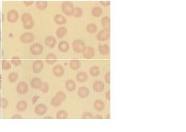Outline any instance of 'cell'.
<instances>
[{"label":"cell","instance_id":"obj_1","mask_svg":"<svg viewBox=\"0 0 186 132\" xmlns=\"http://www.w3.org/2000/svg\"><path fill=\"white\" fill-rule=\"evenodd\" d=\"M21 20L23 22V27L26 29H31L33 26V20L32 17L28 13H25L22 15Z\"/></svg>","mask_w":186,"mask_h":132},{"label":"cell","instance_id":"obj_2","mask_svg":"<svg viewBox=\"0 0 186 132\" xmlns=\"http://www.w3.org/2000/svg\"><path fill=\"white\" fill-rule=\"evenodd\" d=\"M73 10H74V7H73V4L70 2H65L62 4V10L65 14L68 16H71L72 15Z\"/></svg>","mask_w":186,"mask_h":132},{"label":"cell","instance_id":"obj_3","mask_svg":"<svg viewBox=\"0 0 186 132\" xmlns=\"http://www.w3.org/2000/svg\"><path fill=\"white\" fill-rule=\"evenodd\" d=\"M85 47V43L84 42L82 41V40H76V41H73V51H75L76 53H82L83 49Z\"/></svg>","mask_w":186,"mask_h":132},{"label":"cell","instance_id":"obj_4","mask_svg":"<svg viewBox=\"0 0 186 132\" xmlns=\"http://www.w3.org/2000/svg\"><path fill=\"white\" fill-rule=\"evenodd\" d=\"M35 36L32 33L27 32L23 33L21 36V41L24 43H29L34 41Z\"/></svg>","mask_w":186,"mask_h":132},{"label":"cell","instance_id":"obj_5","mask_svg":"<svg viewBox=\"0 0 186 132\" xmlns=\"http://www.w3.org/2000/svg\"><path fill=\"white\" fill-rule=\"evenodd\" d=\"M82 53L85 59H92L95 56V50L92 47H84Z\"/></svg>","mask_w":186,"mask_h":132},{"label":"cell","instance_id":"obj_6","mask_svg":"<svg viewBox=\"0 0 186 132\" xmlns=\"http://www.w3.org/2000/svg\"><path fill=\"white\" fill-rule=\"evenodd\" d=\"M30 51L33 55H39L43 51V46L39 43H34L31 46Z\"/></svg>","mask_w":186,"mask_h":132},{"label":"cell","instance_id":"obj_7","mask_svg":"<svg viewBox=\"0 0 186 132\" xmlns=\"http://www.w3.org/2000/svg\"><path fill=\"white\" fill-rule=\"evenodd\" d=\"M98 39L100 41H105L109 39L110 37V30L104 29L101 31H100L98 34Z\"/></svg>","mask_w":186,"mask_h":132},{"label":"cell","instance_id":"obj_8","mask_svg":"<svg viewBox=\"0 0 186 132\" xmlns=\"http://www.w3.org/2000/svg\"><path fill=\"white\" fill-rule=\"evenodd\" d=\"M28 88V84H27L25 82H21L17 85V91L18 93L21 95H23L27 93Z\"/></svg>","mask_w":186,"mask_h":132},{"label":"cell","instance_id":"obj_9","mask_svg":"<svg viewBox=\"0 0 186 132\" xmlns=\"http://www.w3.org/2000/svg\"><path fill=\"white\" fill-rule=\"evenodd\" d=\"M18 19V14L15 10H10L8 13V20L10 22H15Z\"/></svg>","mask_w":186,"mask_h":132},{"label":"cell","instance_id":"obj_10","mask_svg":"<svg viewBox=\"0 0 186 132\" xmlns=\"http://www.w3.org/2000/svg\"><path fill=\"white\" fill-rule=\"evenodd\" d=\"M47 111H48L47 106L44 104H42V103L39 104L35 108V113L39 116L44 115V114L47 112Z\"/></svg>","mask_w":186,"mask_h":132},{"label":"cell","instance_id":"obj_11","mask_svg":"<svg viewBox=\"0 0 186 132\" xmlns=\"http://www.w3.org/2000/svg\"><path fill=\"white\" fill-rule=\"evenodd\" d=\"M43 67H44L43 62L40 61V60H37V61L33 62V70L35 73H39L40 71L42 70Z\"/></svg>","mask_w":186,"mask_h":132},{"label":"cell","instance_id":"obj_12","mask_svg":"<svg viewBox=\"0 0 186 132\" xmlns=\"http://www.w3.org/2000/svg\"><path fill=\"white\" fill-rule=\"evenodd\" d=\"M53 74L56 77H60L64 75V69L63 67L60 65H57L54 67L53 69Z\"/></svg>","mask_w":186,"mask_h":132},{"label":"cell","instance_id":"obj_13","mask_svg":"<svg viewBox=\"0 0 186 132\" xmlns=\"http://www.w3.org/2000/svg\"><path fill=\"white\" fill-rule=\"evenodd\" d=\"M42 83V82L41 81V80L37 77L33 78V79H32V80L31 81V85L33 88L34 89H39L40 88V86H41Z\"/></svg>","mask_w":186,"mask_h":132},{"label":"cell","instance_id":"obj_14","mask_svg":"<svg viewBox=\"0 0 186 132\" xmlns=\"http://www.w3.org/2000/svg\"><path fill=\"white\" fill-rule=\"evenodd\" d=\"M57 61V57L54 53H49L46 57V61L48 64H53Z\"/></svg>","mask_w":186,"mask_h":132},{"label":"cell","instance_id":"obj_15","mask_svg":"<svg viewBox=\"0 0 186 132\" xmlns=\"http://www.w3.org/2000/svg\"><path fill=\"white\" fill-rule=\"evenodd\" d=\"M54 20L58 25H63L66 22V19L62 15H57L54 17Z\"/></svg>","mask_w":186,"mask_h":132},{"label":"cell","instance_id":"obj_16","mask_svg":"<svg viewBox=\"0 0 186 132\" xmlns=\"http://www.w3.org/2000/svg\"><path fill=\"white\" fill-rule=\"evenodd\" d=\"M59 50L63 53H66L68 51L69 49V45L66 41H61L59 44Z\"/></svg>","mask_w":186,"mask_h":132},{"label":"cell","instance_id":"obj_17","mask_svg":"<svg viewBox=\"0 0 186 132\" xmlns=\"http://www.w3.org/2000/svg\"><path fill=\"white\" fill-rule=\"evenodd\" d=\"M45 43L47 46L50 47V48H53L55 46L56 40L53 36H48L45 39Z\"/></svg>","mask_w":186,"mask_h":132},{"label":"cell","instance_id":"obj_18","mask_svg":"<svg viewBox=\"0 0 186 132\" xmlns=\"http://www.w3.org/2000/svg\"><path fill=\"white\" fill-rule=\"evenodd\" d=\"M89 89H87V88H85V87H82V88H79V95L80 98H87V96L89 95Z\"/></svg>","mask_w":186,"mask_h":132},{"label":"cell","instance_id":"obj_19","mask_svg":"<svg viewBox=\"0 0 186 132\" xmlns=\"http://www.w3.org/2000/svg\"><path fill=\"white\" fill-rule=\"evenodd\" d=\"M67 33V29L65 28V27H60V28H58L57 30V32H56V35L58 38L60 39H62L63 38L65 35H66Z\"/></svg>","mask_w":186,"mask_h":132},{"label":"cell","instance_id":"obj_20","mask_svg":"<svg viewBox=\"0 0 186 132\" xmlns=\"http://www.w3.org/2000/svg\"><path fill=\"white\" fill-rule=\"evenodd\" d=\"M87 78H88V76H87V73L83 72V71L78 73L77 75V81H79L80 82H84L85 81H87Z\"/></svg>","mask_w":186,"mask_h":132},{"label":"cell","instance_id":"obj_21","mask_svg":"<svg viewBox=\"0 0 186 132\" xmlns=\"http://www.w3.org/2000/svg\"><path fill=\"white\" fill-rule=\"evenodd\" d=\"M93 88L96 92H101L104 89V84L102 82L97 81L95 82V84H94Z\"/></svg>","mask_w":186,"mask_h":132},{"label":"cell","instance_id":"obj_22","mask_svg":"<svg viewBox=\"0 0 186 132\" xmlns=\"http://www.w3.org/2000/svg\"><path fill=\"white\" fill-rule=\"evenodd\" d=\"M99 51L102 55H107L109 53V46L107 44L100 45Z\"/></svg>","mask_w":186,"mask_h":132},{"label":"cell","instance_id":"obj_23","mask_svg":"<svg viewBox=\"0 0 186 132\" xmlns=\"http://www.w3.org/2000/svg\"><path fill=\"white\" fill-rule=\"evenodd\" d=\"M102 25L103 26L104 29H106V30H110V24H111V20H110L109 17H104L102 19Z\"/></svg>","mask_w":186,"mask_h":132},{"label":"cell","instance_id":"obj_24","mask_svg":"<svg viewBox=\"0 0 186 132\" xmlns=\"http://www.w3.org/2000/svg\"><path fill=\"white\" fill-rule=\"evenodd\" d=\"M66 89H68V91H73L76 88L75 82L71 80H68L66 83Z\"/></svg>","mask_w":186,"mask_h":132},{"label":"cell","instance_id":"obj_25","mask_svg":"<svg viewBox=\"0 0 186 132\" xmlns=\"http://www.w3.org/2000/svg\"><path fill=\"white\" fill-rule=\"evenodd\" d=\"M104 103L102 100H97L95 102V108L98 111H102L104 109Z\"/></svg>","mask_w":186,"mask_h":132},{"label":"cell","instance_id":"obj_26","mask_svg":"<svg viewBox=\"0 0 186 132\" xmlns=\"http://www.w3.org/2000/svg\"><path fill=\"white\" fill-rule=\"evenodd\" d=\"M27 108V102L26 101H20L17 104V109L19 111H24Z\"/></svg>","mask_w":186,"mask_h":132},{"label":"cell","instance_id":"obj_27","mask_svg":"<svg viewBox=\"0 0 186 132\" xmlns=\"http://www.w3.org/2000/svg\"><path fill=\"white\" fill-rule=\"evenodd\" d=\"M81 63L79 60H72L70 63V66L71 68L73 69V70H77L80 67Z\"/></svg>","mask_w":186,"mask_h":132},{"label":"cell","instance_id":"obj_28","mask_svg":"<svg viewBox=\"0 0 186 132\" xmlns=\"http://www.w3.org/2000/svg\"><path fill=\"white\" fill-rule=\"evenodd\" d=\"M103 10L100 7H94L92 10V14H93V16L95 17H100V15H102Z\"/></svg>","mask_w":186,"mask_h":132},{"label":"cell","instance_id":"obj_29","mask_svg":"<svg viewBox=\"0 0 186 132\" xmlns=\"http://www.w3.org/2000/svg\"><path fill=\"white\" fill-rule=\"evenodd\" d=\"M37 6L39 10H43L48 7V2L45 1H38L37 2Z\"/></svg>","mask_w":186,"mask_h":132},{"label":"cell","instance_id":"obj_30","mask_svg":"<svg viewBox=\"0 0 186 132\" xmlns=\"http://www.w3.org/2000/svg\"><path fill=\"white\" fill-rule=\"evenodd\" d=\"M82 10L79 7H76L74 8V10H73V15L75 17H77V18H79L82 15Z\"/></svg>","mask_w":186,"mask_h":132},{"label":"cell","instance_id":"obj_31","mask_svg":"<svg viewBox=\"0 0 186 132\" xmlns=\"http://www.w3.org/2000/svg\"><path fill=\"white\" fill-rule=\"evenodd\" d=\"M87 30L88 31L89 33H95L96 31H97V26H96L95 25L93 24V23L89 24L87 27Z\"/></svg>","mask_w":186,"mask_h":132},{"label":"cell","instance_id":"obj_32","mask_svg":"<svg viewBox=\"0 0 186 132\" xmlns=\"http://www.w3.org/2000/svg\"><path fill=\"white\" fill-rule=\"evenodd\" d=\"M18 75L15 72L10 73L8 76L9 81H10V82H15L18 80Z\"/></svg>","mask_w":186,"mask_h":132},{"label":"cell","instance_id":"obj_33","mask_svg":"<svg viewBox=\"0 0 186 132\" xmlns=\"http://www.w3.org/2000/svg\"><path fill=\"white\" fill-rule=\"evenodd\" d=\"M68 117V114L65 111H60L58 112L57 113V118H59V119H65V118H67Z\"/></svg>","mask_w":186,"mask_h":132},{"label":"cell","instance_id":"obj_34","mask_svg":"<svg viewBox=\"0 0 186 132\" xmlns=\"http://www.w3.org/2000/svg\"><path fill=\"white\" fill-rule=\"evenodd\" d=\"M61 103H62L61 100H60L59 98H58L57 97H56V96H55V97H54L52 99V105L54 107L60 106V105H61Z\"/></svg>","mask_w":186,"mask_h":132},{"label":"cell","instance_id":"obj_35","mask_svg":"<svg viewBox=\"0 0 186 132\" xmlns=\"http://www.w3.org/2000/svg\"><path fill=\"white\" fill-rule=\"evenodd\" d=\"M39 89H40V90L42 92V93H48L49 90V84L47 83V82H42Z\"/></svg>","mask_w":186,"mask_h":132},{"label":"cell","instance_id":"obj_36","mask_svg":"<svg viewBox=\"0 0 186 132\" xmlns=\"http://www.w3.org/2000/svg\"><path fill=\"white\" fill-rule=\"evenodd\" d=\"M90 74L93 76H98L100 74V69L98 66H93L90 69Z\"/></svg>","mask_w":186,"mask_h":132},{"label":"cell","instance_id":"obj_37","mask_svg":"<svg viewBox=\"0 0 186 132\" xmlns=\"http://www.w3.org/2000/svg\"><path fill=\"white\" fill-rule=\"evenodd\" d=\"M11 61H12V63L16 66L21 65V59H20V58L18 57H13L12 59H11Z\"/></svg>","mask_w":186,"mask_h":132},{"label":"cell","instance_id":"obj_38","mask_svg":"<svg viewBox=\"0 0 186 132\" xmlns=\"http://www.w3.org/2000/svg\"><path fill=\"white\" fill-rule=\"evenodd\" d=\"M10 63L8 61L4 60V61H2V68H3L4 70H8V69H10Z\"/></svg>","mask_w":186,"mask_h":132},{"label":"cell","instance_id":"obj_39","mask_svg":"<svg viewBox=\"0 0 186 132\" xmlns=\"http://www.w3.org/2000/svg\"><path fill=\"white\" fill-rule=\"evenodd\" d=\"M56 97H57L58 98H59V99L61 100V101L63 102V100H65V99H66V95H65V93H63V92H58V93H56Z\"/></svg>","mask_w":186,"mask_h":132},{"label":"cell","instance_id":"obj_40","mask_svg":"<svg viewBox=\"0 0 186 132\" xmlns=\"http://www.w3.org/2000/svg\"><path fill=\"white\" fill-rule=\"evenodd\" d=\"M94 116H93V114L89 113V112H85L84 114L82 115V118L84 119H87V118H93Z\"/></svg>","mask_w":186,"mask_h":132},{"label":"cell","instance_id":"obj_41","mask_svg":"<svg viewBox=\"0 0 186 132\" xmlns=\"http://www.w3.org/2000/svg\"><path fill=\"white\" fill-rule=\"evenodd\" d=\"M105 80H106L107 83H110V82H111V73H110V71L106 73V76H105Z\"/></svg>","mask_w":186,"mask_h":132},{"label":"cell","instance_id":"obj_42","mask_svg":"<svg viewBox=\"0 0 186 132\" xmlns=\"http://www.w3.org/2000/svg\"><path fill=\"white\" fill-rule=\"evenodd\" d=\"M2 107H3L4 108H5L8 105V100H7L6 99H4V98H3V99L2 100Z\"/></svg>","mask_w":186,"mask_h":132},{"label":"cell","instance_id":"obj_43","mask_svg":"<svg viewBox=\"0 0 186 132\" xmlns=\"http://www.w3.org/2000/svg\"><path fill=\"white\" fill-rule=\"evenodd\" d=\"M100 3H101L103 5H104V6H108V5H110V4H111V2H110L109 1H101L100 2Z\"/></svg>","mask_w":186,"mask_h":132},{"label":"cell","instance_id":"obj_44","mask_svg":"<svg viewBox=\"0 0 186 132\" xmlns=\"http://www.w3.org/2000/svg\"><path fill=\"white\" fill-rule=\"evenodd\" d=\"M39 96H38V95H36V96H34V97L33 98V99H32V102H33V104H34L37 101V100L39 99Z\"/></svg>","mask_w":186,"mask_h":132},{"label":"cell","instance_id":"obj_45","mask_svg":"<svg viewBox=\"0 0 186 132\" xmlns=\"http://www.w3.org/2000/svg\"><path fill=\"white\" fill-rule=\"evenodd\" d=\"M110 93H111V92H110V91H108L107 93H106V98H107L108 100L111 99V96H110V95H111V94H110Z\"/></svg>","mask_w":186,"mask_h":132},{"label":"cell","instance_id":"obj_46","mask_svg":"<svg viewBox=\"0 0 186 132\" xmlns=\"http://www.w3.org/2000/svg\"><path fill=\"white\" fill-rule=\"evenodd\" d=\"M24 4H25L26 6H29V5H31V4H33V2L32 1H31V2L25 1V2H24Z\"/></svg>","mask_w":186,"mask_h":132},{"label":"cell","instance_id":"obj_47","mask_svg":"<svg viewBox=\"0 0 186 132\" xmlns=\"http://www.w3.org/2000/svg\"><path fill=\"white\" fill-rule=\"evenodd\" d=\"M12 118H13V119H15V118H20V119H21L22 117H21V116H20V115H14L12 117Z\"/></svg>","mask_w":186,"mask_h":132},{"label":"cell","instance_id":"obj_48","mask_svg":"<svg viewBox=\"0 0 186 132\" xmlns=\"http://www.w3.org/2000/svg\"><path fill=\"white\" fill-rule=\"evenodd\" d=\"M2 88V76L0 75V89Z\"/></svg>","mask_w":186,"mask_h":132},{"label":"cell","instance_id":"obj_49","mask_svg":"<svg viewBox=\"0 0 186 132\" xmlns=\"http://www.w3.org/2000/svg\"><path fill=\"white\" fill-rule=\"evenodd\" d=\"M94 118H100V119H101V118H103L100 116H96L95 117H94Z\"/></svg>","mask_w":186,"mask_h":132},{"label":"cell","instance_id":"obj_50","mask_svg":"<svg viewBox=\"0 0 186 132\" xmlns=\"http://www.w3.org/2000/svg\"><path fill=\"white\" fill-rule=\"evenodd\" d=\"M1 106H2V98L0 97V107H1Z\"/></svg>","mask_w":186,"mask_h":132},{"label":"cell","instance_id":"obj_51","mask_svg":"<svg viewBox=\"0 0 186 132\" xmlns=\"http://www.w3.org/2000/svg\"><path fill=\"white\" fill-rule=\"evenodd\" d=\"M45 118H51L50 116H48V117H46Z\"/></svg>","mask_w":186,"mask_h":132},{"label":"cell","instance_id":"obj_52","mask_svg":"<svg viewBox=\"0 0 186 132\" xmlns=\"http://www.w3.org/2000/svg\"><path fill=\"white\" fill-rule=\"evenodd\" d=\"M110 118V115H108L107 116V118Z\"/></svg>","mask_w":186,"mask_h":132},{"label":"cell","instance_id":"obj_53","mask_svg":"<svg viewBox=\"0 0 186 132\" xmlns=\"http://www.w3.org/2000/svg\"><path fill=\"white\" fill-rule=\"evenodd\" d=\"M0 34H1V33H0ZM0 41H1V38H0Z\"/></svg>","mask_w":186,"mask_h":132}]
</instances>
